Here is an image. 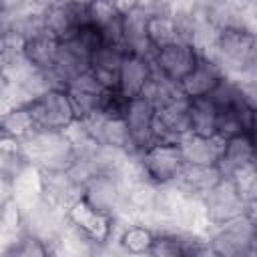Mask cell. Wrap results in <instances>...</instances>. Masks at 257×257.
I'll use <instances>...</instances> for the list:
<instances>
[{"label":"cell","instance_id":"cell-1","mask_svg":"<svg viewBox=\"0 0 257 257\" xmlns=\"http://www.w3.org/2000/svg\"><path fill=\"white\" fill-rule=\"evenodd\" d=\"M205 241L215 257H255V215L207 227Z\"/></svg>","mask_w":257,"mask_h":257},{"label":"cell","instance_id":"cell-2","mask_svg":"<svg viewBox=\"0 0 257 257\" xmlns=\"http://www.w3.org/2000/svg\"><path fill=\"white\" fill-rule=\"evenodd\" d=\"M28 163L40 173H60L68 171L74 163V147L64 133L40 131L22 143Z\"/></svg>","mask_w":257,"mask_h":257},{"label":"cell","instance_id":"cell-3","mask_svg":"<svg viewBox=\"0 0 257 257\" xmlns=\"http://www.w3.org/2000/svg\"><path fill=\"white\" fill-rule=\"evenodd\" d=\"M80 199L94 211L114 219V223H120L126 203V181L120 175V169L92 175L80 187Z\"/></svg>","mask_w":257,"mask_h":257},{"label":"cell","instance_id":"cell-4","mask_svg":"<svg viewBox=\"0 0 257 257\" xmlns=\"http://www.w3.org/2000/svg\"><path fill=\"white\" fill-rule=\"evenodd\" d=\"M199 203H201L207 227L227 223V221H233L243 215H255V207L247 205L239 197V193L233 187L229 177H223L213 189H209L199 199Z\"/></svg>","mask_w":257,"mask_h":257},{"label":"cell","instance_id":"cell-5","mask_svg":"<svg viewBox=\"0 0 257 257\" xmlns=\"http://www.w3.org/2000/svg\"><path fill=\"white\" fill-rule=\"evenodd\" d=\"M137 159H139L145 179L159 187L173 185L185 167V161L181 157L177 143L157 141L153 147H149L147 151L137 155Z\"/></svg>","mask_w":257,"mask_h":257},{"label":"cell","instance_id":"cell-6","mask_svg":"<svg viewBox=\"0 0 257 257\" xmlns=\"http://www.w3.org/2000/svg\"><path fill=\"white\" fill-rule=\"evenodd\" d=\"M28 106L34 116L36 128L40 131L64 133L76 120V112L64 88H48L38 98L28 102Z\"/></svg>","mask_w":257,"mask_h":257},{"label":"cell","instance_id":"cell-7","mask_svg":"<svg viewBox=\"0 0 257 257\" xmlns=\"http://www.w3.org/2000/svg\"><path fill=\"white\" fill-rule=\"evenodd\" d=\"M122 120L128 133L133 155H141L157 143V108L145 98H128Z\"/></svg>","mask_w":257,"mask_h":257},{"label":"cell","instance_id":"cell-8","mask_svg":"<svg viewBox=\"0 0 257 257\" xmlns=\"http://www.w3.org/2000/svg\"><path fill=\"white\" fill-rule=\"evenodd\" d=\"M66 209L40 199L30 209L22 211V233L32 235L48 245H54L66 227Z\"/></svg>","mask_w":257,"mask_h":257},{"label":"cell","instance_id":"cell-9","mask_svg":"<svg viewBox=\"0 0 257 257\" xmlns=\"http://www.w3.org/2000/svg\"><path fill=\"white\" fill-rule=\"evenodd\" d=\"M88 4L90 2H44V30L58 42L72 38L78 26L88 20Z\"/></svg>","mask_w":257,"mask_h":257},{"label":"cell","instance_id":"cell-10","mask_svg":"<svg viewBox=\"0 0 257 257\" xmlns=\"http://www.w3.org/2000/svg\"><path fill=\"white\" fill-rule=\"evenodd\" d=\"M90 52L72 36L58 42V52L52 70L46 74L52 88H66V84L76 78L78 74L88 70L90 64Z\"/></svg>","mask_w":257,"mask_h":257},{"label":"cell","instance_id":"cell-11","mask_svg":"<svg viewBox=\"0 0 257 257\" xmlns=\"http://www.w3.org/2000/svg\"><path fill=\"white\" fill-rule=\"evenodd\" d=\"M199 58H201V54L195 46L183 44V42H173L169 46L155 50L151 62L159 74H163L165 78H169L175 84H181L183 78L195 68Z\"/></svg>","mask_w":257,"mask_h":257},{"label":"cell","instance_id":"cell-12","mask_svg":"<svg viewBox=\"0 0 257 257\" xmlns=\"http://www.w3.org/2000/svg\"><path fill=\"white\" fill-rule=\"evenodd\" d=\"M191 135V100L183 94L157 108V141L179 143Z\"/></svg>","mask_w":257,"mask_h":257},{"label":"cell","instance_id":"cell-13","mask_svg":"<svg viewBox=\"0 0 257 257\" xmlns=\"http://www.w3.org/2000/svg\"><path fill=\"white\" fill-rule=\"evenodd\" d=\"M122 12L120 26V46L128 54H139L145 58H153V48L147 38V18L137 8V2H116Z\"/></svg>","mask_w":257,"mask_h":257},{"label":"cell","instance_id":"cell-14","mask_svg":"<svg viewBox=\"0 0 257 257\" xmlns=\"http://www.w3.org/2000/svg\"><path fill=\"white\" fill-rule=\"evenodd\" d=\"M68 92V98L72 102V108L76 112V118L84 120V118H90L94 114L100 112V106H102V100L106 96L108 90H104L94 78L92 74L86 70L82 74H78L76 78H72L66 88Z\"/></svg>","mask_w":257,"mask_h":257},{"label":"cell","instance_id":"cell-15","mask_svg":"<svg viewBox=\"0 0 257 257\" xmlns=\"http://www.w3.org/2000/svg\"><path fill=\"white\" fill-rule=\"evenodd\" d=\"M66 221L72 227H76L78 231H82L86 237H90L92 241H102V239L114 235V231H116L114 219L94 211L80 197L74 199L66 207Z\"/></svg>","mask_w":257,"mask_h":257},{"label":"cell","instance_id":"cell-16","mask_svg":"<svg viewBox=\"0 0 257 257\" xmlns=\"http://www.w3.org/2000/svg\"><path fill=\"white\" fill-rule=\"evenodd\" d=\"M151 74H153L151 58L124 52V58H122L120 68H118L116 90L126 98H137V96H141L143 88L147 86Z\"/></svg>","mask_w":257,"mask_h":257},{"label":"cell","instance_id":"cell-17","mask_svg":"<svg viewBox=\"0 0 257 257\" xmlns=\"http://www.w3.org/2000/svg\"><path fill=\"white\" fill-rule=\"evenodd\" d=\"M223 78H225V74L221 72V68L213 60L201 56L199 62L195 64V68L183 78L179 88H181V94L189 100L207 98L219 86V82Z\"/></svg>","mask_w":257,"mask_h":257},{"label":"cell","instance_id":"cell-18","mask_svg":"<svg viewBox=\"0 0 257 257\" xmlns=\"http://www.w3.org/2000/svg\"><path fill=\"white\" fill-rule=\"evenodd\" d=\"M181 157L185 165H201V167H217L223 141L217 137H201V135H187L179 143Z\"/></svg>","mask_w":257,"mask_h":257},{"label":"cell","instance_id":"cell-19","mask_svg":"<svg viewBox=\"0 0 257 257\" xmlns=\"http://www.w3.org/2000/svg\"><path fill=\"white\" fill-rule=\"evenodd\" d=\"M124 58V50L116 44H104L90 56L88 72L104 90H116L118 68Z\"/></svg>","mask_w":257,"mask_h":257},{"label":"cell","instance_id":"cell-20","mask_svg":"<svg viewBox=\"0 0 257 257\" xmlns=\"http://www.w3.org/2000/svg\"><path fill=\"white\" fill-rule=\"evenodd\" d=\"M253 163H255V135H239L223 141V149L217 165L223 177H229L241 167Z\"/></svg>","mask_w":257,"mask_h":257},{"label":"cell","instance_id":"cell-21","mask_svg":"<svg viewBox=\"0 0 257 257\" xmlns=\"http://www.w3.org/2000/svg\"><path fill=\"white\" fill-rule=\"evenodd\" d=\"M36 133V122L28 104H10L0 108V139L24 143Z\"/></svg>","mask_w":257,"mask_h":257},{"label":"cell","instance_id":"cell-22","mask_svg":"<svg viewBox=\"0 0 257 257\" xmlns=\"http://www.w3.org/2000/svg\"><path fill=\"white\" fill-rule=\"evenodd\" d=\"M223 179L219 167H201V165H185L177 181L173 183L181 193L201 199L209 189H213Z\"/></svg>","mask_w":257,"mask_h":257},{"label":"cell","instance_id":"cell-23","mask_svg":"<svg viewBox=\"0 0 257 257\" xmlns=\"http://www.w3.org/2000/svg\"><path fill=\"white\" fill-rule=\"evenodd\" d=\"M22 52H24V56L32 68L48 74L54 66V60H56L58 40L54 36H50L46 30H40L22 42Z\"/></svg>","mask_w":257,"mask_h":257},{"label":"cell","instance_id":"cell-24","mask_svg":"<svg viewBox=\"0 0 257 257\" xmlns=\"http://www.w3.org/2000/svg\"><path fill=\"white\" fill-rule=\"evenodd\" d=\"M80 197L78 183L70 177L68 171L60 173H42V199L66 209L74 199Z\"/></svg>","mask_w":257,"mask_h":257},{"label":"cell","instance_id":"cell-25","mask_svg":"<svg viewBox=\"0 0 257 257\" xmlns=\"http://www.w3.org/2000/svg\"><path fill=\"white\" fill-rule=\"evenodd\" d=\"M10 189L12 201L18 205L20 211H26L42 199V173L30 165L10 183Z\"/></svg>","mask_w":257,"mask_h":257},{"label":"cell","instance_id":"cell-26","mask_svg":"<svg viewBox=\"0 0 257 257\" xmlns=\"http://www.w3.org/2000/svg\"><path fill=\"white\" fill-rule=\"evenodd\" d=\"M120 247L126 251V253H133V255H149L151 247H153V241H155V233L141 225V223H116V231H114Z\"/></svg>","mask_w":257,"mask_h":257},{"label":"cell","instance_id":"cell-27","mask_svg":"<svg viewBox=\"0 0 257 257\" xmlns=\"http://www.w3.org/2000/svg\"><path fill=\"white\" fill-rule=\"evenodd\" d=\"M28 167L30 163L22 145L8 139H0V179L12 183Z\"/></svg>","mask_w":257,"mask_h":257},{"label":"cell","instance_id":"cell-28","mask_svg":"<svg viewBox=\"0 0 257 257\" xmlns=\"http://www.w3.org/2000/svg\"><path fill=\"white\" fill-rule=\"evenodd\" d=\"M179 96H181L179 84L171 82L169 78H165L163 74H159V72L153 68V74H151L147 86L143 88L141 98H145L147 102H151L155 108H161V106L169 104L171 100H175V98H179Z\"/></svg>","mask_w":257,"mask_h":257},{"label":"cell","instance_id":"cell-29","mask_svg":"<svg viewBox=\"0 0 257 257\" xmlns=\"http://www.w3.org/2000/svg\"><path fill=\"white\" fill-rule=\"evenodd\" d=\"M217 112L219 110L209 96L191 100V133L201 137H215Z\"/></svg>","mask_w":257,"mask_h":257},{"label":"cell","instance_id":"cell-30","mask_svg":"<svg viewBox=\"0 0 257 257\" xmlns=\"http://www.w3.org/2000/svg\"><path fill=\"white\" fill-rule=\"evenodd\" d=\"M4 257H56L52 245L20 233L16 239H12V243L4 249Z\"/></svg>","mask_w":257,"mask_h":257},{"label":"cell","instance_id":"cell-31","mask_svg":"<svg viewBox=\"0 0 257 257\" xmlns=\"http://www.w3.org/2000/svg\"><path fill=\"white\" fill-rule=\"evenodd\" d=\"M147 38L153 50H159L163 46H169L177 42V32H175V22L171 14L163 16H153L147 18Z\"/></svg>","mask_w":257,"mask_h":257},{"label":"cell","instance_id":"cell-32","mask_svg":"<svg viewBox=\"0 0 257 257\" xmlns=\"http://www.w3.org/2000/svg\"><path fill=\"white\" fill-rule=\"evenodd\" d=\"M233 187L237 189L239 197L255 207V201H257V169H255V163L253 165H247V167H241L239 171H235L233 175H229Z\"/></svg>","mask_w":257,"mask_h":257},{"label":"cell","instance_id":"cell-33","mask_svg":"<svg viewBox=\"0 0 257 257\" xmlns=\"http://www.w3.org/2000/svg\"><path fill=\"white\" fill-rule=\"evenodd\" d=\"M8 88H10V84H8V78H6V74H4V70L0 68V108H4V104H6V96H8Z\"/></svg>","mask_w":257,"mask_h":257},{"label":"cell","instance_id":"cell-34","mask_svg":"<svg viewBox=\"0 0 257 257\" xmlns=\"http://www.w3.org/2000/svg\"><path fill=\"white\" fill-rule=\"evenodd\" d=\"M12 199V189H10V183L0 179V207H4L8 201Z\"/></svg>","mask_w":257,"mask_h":257},{"label":"cell","instance_id":"cell-35","mask_svg":"<svg viewBox=\"0 0 257 257\" xmlns=\"http://www.w3.org/2000/svg\"><path fill=\"white\" fill-rule=\"evenodd\" d=\"M4 44H6V28H4V24H0V50Z\"/></svg>","mask_w":257,"mask_h":257}]
</instances>
